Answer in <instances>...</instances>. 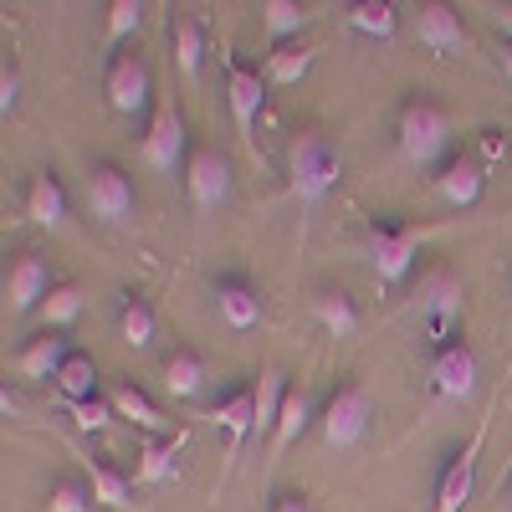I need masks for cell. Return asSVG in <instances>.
I'll list each match as a JSON object with an SVG mask.
<instances>
[{"instance_id": "obj_1", "label": "cell", "mask_w": 512, "mask_h": 512, "mask_svg": "<svg viewBox=\"0 0 512 512\" xmlns=\"http://www.w3.org/2000/svg\"><path fill=\"white\" fill-rule=\"evenodd\" d=\"M338 180H344V149H338L323 128H303V134L292 139V154H287V185L297 195L303 210H318Z\"/></svg>"}, {"instance_id": "obj_2", "label": "cell", "mask_w": 512, "mask_h": 512, "mask_svg": "<svg viewBox=\"0 0 512 512\" xmlns=\"http://www.w3.org/2000/svg\"><path fill=\"white\" fill-rule=\"evenodd\" d=\"M395 139H400V154L405 164L415 169H436L451 159V139H456V123L451 113L436 103V98H410L400 108V128H395Z\"/></svg>"}, {"instance_id": "obj_3", "label": "cell", "mask_w": 512, "mask_h": 512, "mask_svg": "<svg viewBox=\"0 0 512 512\" xmlns=\"http://www.w3.org/2000/svg\"><path fill=\"white\" fill-rule=\"evenodd\" d=\"M369 425H374V395L364 390V384L344 379V384H333L323 410H318V431L333 451H354L364 436H369Z\"/></svg>"}, {"instance_id": "obj_4", "label": "cell", "mask_w": 512, "mask_h": 512, "mask_svg": "<svg viewBox=\"0 0 512 512\" xmlns=\"http://www.w3.org/2000/svg\"><path fill=\"white\" fill-rule=\"evenodd\" d=\"M425 226H400L390 216H374L369 231H364V256H369V267L379 282H405L410 267H415V256L425 246Z\"/></svg>"}, {"instance_id": "obj_5", "label": "cell", "mask_w": 512, "mask_h": 512, "mask_svg": "<svg viewBox=\"0 0 512 512\" xmlns=\"http://www.w3.org/2000/svg\"><path fill=\"white\" fill-rule=\"evenodd\" d=\"M88 205H93L98 221L128 226V221H134V205H139L134 175H128L118 159H93L88 164Z\"/></svg>"}, {"instance_id": "obj_6", "label": "cell", "mask_w": 512, "mask_h": 512, "mask_svg": "<svg viewBox=\"0 0 512 512\" xmlns=\"http://www.w3.org/2000/svg\"><path fill=\"white\" fill-rule=\"evenodd\" d=\"M103 88H108L113 113H123V118H139V113L149 108V98H154L149 62H144L134 47H128V52H113V62H108V72H103Z\"/></svg>"}, {"instance_id": "obj_7", "label": "cell", "mask_w": 512, "mask_h": 512, "mask_svg": "<svg viewBox=\"0 0 512 512\" xmlns=\"http://www.w3.org/2000/svg\"><path fill=\"white\" fill-rule=\"evenodd\" d=\"M52 267L41 251H16L6 262V308L11 313H41V303L52 297Z\"/></svg>"}, {"instance_id": "obj_8", "label": "cell", "mask_w": 512, "mask_h": 512, "mask_svg": "<svg viewBox=\"0 0 512 512\" xmlns=\"http://www.w3.org/2000/svg\"><path fill=\"white\" fill-rule=\"evenodd\" d=\"M477 349L466 344V338H446L431 359V390L441 400H472L477 395Z\"/></svg>"}, {"instance_id": "obj_9", "label": "cell", "mask_w": 512, "mask_h": 512, "mask_svg": "<svg viewBox=\"0 0 512 512\" xmlns=\"http://www.w3.org/2000/svg\"><path fill=\"white\" fill-rule=\"evenodd\" d=\"M267 88H272V82L256 67L226 57V103H231V118H236L246 144H256V118H262V108H267Z\"/></svg>"}, {"instance_id": "obj_10", "label": "cell", "mask_w": 512, "mask_h": 512, "mask_svg": "<svg viewBox=\"0 0 512 512\" xmlns=\"http://www.w3.org/2000/svg\"><path fill=\"white\" fill-rule=\"evenodd\" d=\"M185 190H190V205L216 216V210L231 200V159L221 149H195L190 154V169H185Z\"/></svg>"}, {"instance_id": "obj_11", "label": "cell", "mask_w": 512, "mask_h": 512, "mask_svg": "<svg viewBox=\"0 0 512 512\" xmlns=\"http://www.w3.org/2000/svg\"><path fill=\"white\" fill-rule=\"evenodd\" d=\"M185 149H190V128H185V113L169 103L159 108V118L149 123V134H144V164L159 169V175H180V164H185ZM190 169V164H185Z\"/></svg>"}, {"instance_id": "obj_12", "label": "cell", "mask_w": 512, "mask_h": 512, "mask_svg": "<svg viewBox=\"0 0 512 512\" xmlns=\"http://www.w3.org/2000/svg\"><path fill=\"white\" fill-rule=\"evenodd\" d=\"M482 441H487V420L477 425V436L466 441L461 451H451V456H446V466H441V482H436V512H461L466 502H472Z\"/></svg>"}, {"instance_id": "obj_13", "label": "cell", "mask_w": 512, "mask_h": 512, "mask_svg": "<svg viewBox=\"0 0 512 512\" xmlns=\"http://www.w3.org/2000/svg\"><path fill=\"white\" fill-rule=\"evenodd\" d=\"M415 303H420V318L431 323V333L441 338V344H446V338H456V333H451V323L461 318V303H466V287H461V277H456V272H446V267H441V272H431V277L420 282Z\"/></svg>"}, {"instance_id": "obj_14", "label": "cell", "mask_w": 512, "mask_h": 512, "mask_svg": "<svg viewBox=\"0 0 512 512\" xmlns=\"http://www.w3.org/2000/svg\"><path fill=\"white\" fill-rule=\"evenodd\" d=\"M210 297H216V318L231 333H246V328L262 323V292H256L246 277H236V272L216 277V282H210Z\"/></svg>"}, {"instance_id": "obj_15", "label": "cell", "mask_w": 512, "mask_h": 512, "mask_svg": "<svg viewBox=\"0 0 512 512\" xmlns=\"http://www.w3.org/2000/svg\"><path fill=\"white\" fill-rule=\"evenodd\" d=\"M482 190H487V159H477V154H451V159L441 164L436 195H441L446 205L472 210V205L482 200Z\"/></svg>"}, {"instance_id": "obj_16", "label": "cell", "mask_w": 512, "mask_h": 512, "mask_svg": "<svg viewBox=\"0 0 512 512\" xmlns=\"http://www.w3.org/2000/svg\"><path fill=\"white\" fill-rule=\"evenodd\" d=\"M415 41H420V47H431L436 57H461L466 47H472L461 11H451V6H420V16H415Z\"/></svg>"}, {"instance_id": "obj_17", "label": "cell", "mask_w": 512, "mask_h": 512, "mask_svg": "<svg viewBox=\"0 0 512 512\" xmlns=\"http://www.w3.org/2000/svg\"><path fill=\"white\" fill-rule=\"evenodd\" d=\"M205 420L216 425V431L231 441V451H236L246 436H256V384H236V390H226L216 405L205 410Z\"/></svg>"}, {"instance_id": "obj_18", "label": "cell", "mask_w": 512, "mask_h": 512, "mask_svg": "<svg viewBox=\"0 0 512 512\" xmlns=\"http://www.w3.org/2000/svg\"><path fill=\"white\" fill-rule=\"evenodd\" d=\"M26 216L41 231H62L67 226V185L57 180V169H41L26 190Z\"/></svg>"}, {"instance_id": "obj_19", "label": "cell", "mask_w": 512, "mask_h": 512, "mask_svg": "<svg viewBox=\"0 0 512 512\" xmlns=\"http://www.w3.org/2000/svg\"><path fill=\"white\" fill-rule=\"evenodd\" d=\"M72 354H77V349L67 344L62 333H47V338H31V344L16 354V369H21L26 379H57Z\"/></svg>"}, {"instance_id": "obj_20", "label": "cell", "mask_w": 512, "mask_h": 512, "mask_svg": "<svg viewBox=\"0 0 512 512\" xmlns=\"http://www.w3.org/2000/svg\"><path fill=\"white\" fill-rule=\"evenodd\" d=\"M313 318H318L333 338H349V333L359 328V303L349 297V287H333V282H323V287L313 292Z\"/></svg>"}, {"instance_id": "obj_21", "label": "cell", "mask_w": 512, "mask_h": 512, "mask_svg": "<svg viewBox=\"0 0 512 512\" xmlns=\"http://www.w3.org/2000/svg\"><path fill=\"white\" fill-rule=\"evenodd\" d=\"M108 400H113V410H118V420H134L139 431H149V436H164L169 431V420L159 415V405L139 390V384H113L108 390Z\"/></svg>"}, {"instance_id": "obj_22", "label": "cell", "mask_w": 512, "mask_h": 512, "mask_svg": "<svg viewBox=\"0 0 512 512\" xmlns=\"http://www.w3.org/2000/svg\"><path fill=\"white\" fill-rule=\"evenodd\" d=\"M205 359L195 354V349H175L164 359V390L175 395V400H195V395H205Z\"/></svg>"}, {"instance_id": "obj_23", "label": "cell", "mask_w": 512, "mask_h": 512, "mask_svg": "<svg viewBox=\"0 0 512 512\" xmlns=\"http://www.w3.org/2000/svg\"><path fill=\"white\" fill-rule=\"evenodd\" d=\"M287 395H292V384H287L282 369H267L262 379H256V436H277Z\"/></svg>"}, {"instance_id": "obj_24", "label": "cell", "mask_w": 512, "mask_h": 512, "mask_svg": "<svg viewBox=\"0 0 512 512\" xmlns=\"http://www.w3.org/2000/svg\"><path fill=\"white\" fill-rule=\"evenodd\" d=\"M313 47H303V41H292V47H272L267 52V67H262V77L267 82H277V88H297L308 72H313Z\"/></svg>"}, {"instance_id": "obj_25", "label": "cell", "mask_w": 512, "mask_h": 512, "mask_svg": "<svg viewBox=\"0 0 512 512\" xmlns=\"http://www.w3.org/2000/svg\"><path fill=\"white\" fill-rule=\"evenodd\" d=\"M52 384L62 390L67 405H82V400H98V395H103V390H98V364H93L88 354H72Z\"/></svg>"}, {"instance_id": "obj_26", "label": "cell", "mask_w": 512, "mask_h": 512, "mask_svg": "<svg viewBox=\"0 0 512 512\" xmlns=\"http://www.w3.org/2000/svg\"><path fill=\"white\" fill-rule=\"evenodd\" d=\"M205 52H210L205 26H200L195 16H180V26H175V67H180V77H185V82H195V77H200Z\"/></svg>"}, {"instance_id": "obj_27", "label": "cell", "mask_w": 512, "mask_h": 512, "mask_svg": "<svg viewBox=\"0 0 512 512\" xmlns=\"http://www.w3.org/2000/svg\"><path fill=\"white\" fill-rule=\"evenodd\" d=\"M118 338L128 349H149L154 344V308L144 303L139 292H128L118 303Z\"/></svg>"}, {"instance_id": "obj_28", "label": "cell", "mask_w": 512, "mask_h": 512, "mask_svg": "<svg viewBox=\"0 0 512 512\" xmlns=\"http://www.w3.org/2000/svg\"><path fill=\"white\" fill-rule=\"evenodd\" d=\"M262 21H267V41H272V47H292V41L308 31V11L297 6V0H267Z\"/></svg>"}, {"instance_id": "obj_29", "label": "cell", "mask_w": 512, "mask_h": 512, "mask_svg": "<svg viewBox=\"0 0 512 512\" xmlns=\"http://www.w3.org/2000/svg\"><path fill=\"white\" fill-rule=\"evenodd\" d=\"M180 477V446L164 441V436H149L144 451H139V482H175Z\"/></svg>"}, {"instance_id": "obj_30", "label": "cell", "mask_w": 512, "mask_h": 512, "mask_svg": "<svg viewBox=\"0 0 512 512\" xmlns=\"http://www.w3.org/2000/svg\"><path fill=\"white\" fill-rule=\"evenodd\" d=\"M349 26L369 41H390L395 26H400V11L390 0H359V6H349Z\"/></svg>"}, {"instance_id": "obj_31", "label": "cell", "mask_w": 512, "mask_h": 512, "mask_svg": "<svg viewBox=\"0 0 512 512\" xmlns=\"http://www.w3.org/2000/svg\"><path fill=\"white\" fill-rule=\"evenodd\" d=\"M88 487H93V497H98L103 507H113V512L134 507V487H128V477H123V472H113V466H108L103 456H93V461H88Z\"/></svg>"}, {"instance_id": "obj_32", "label": "cell", "mask_w": 512, "mask_h": 512, "mask_svg": "<svg viewBox=\"0 0 512 512\" xmlns=\"http://www.w3.org/2000/svg\"><path fill=\"white\" fill-rule=\"evenodd\" d=\"M82 308H88V292H82L77 282H57L52 297L41 303V323H47V333L52 328H72L82 318Z\"/></svg>"}, {"instance_id": "obj_33", "label": "cell", "mask_w": 512, "mask_h": 512, "mask_svg": "<svg viewBox=\"0 0 512 512\" xmlns=\"http://www.w3.org/2000/svg\"><path fill=\"white\" fill-rule=\"evenodd\" d=\"M313 420H318V415H313V400H308L303 390H292V395H287V405H282V420H277V436H272V446H277V451H282V446H292V441L303 436Z\"/></svg>"}, {"instance_id": "obj_34", "label": "cell", "mask_w": 512, "mask_h": 512, "mask_svg": "<svg viewBox=\"0 0 512 512\" xmlns=\"http://www.w3.org/2000/svg\"><path fill=\"white\" fill-rule=\"evenodd\" d=\"M93 487H88V477H62V482H52V497H47V507L52 512H93Z\"/></svg>"}, {"instance_id": "obj_35", "label": "cell", "mask_w": 512, "mask_h": 512, "mask_svg": "<svg viewBox=\"0 0 512 512\" xmlns=\"http://www.w3.org/2000/svg\"><path fill=\"white\" fill-rule=\"evenodd\" d=\"M139 26H144V0H113L108 6V47L139 36Z\"/></svg>"}, {"instance_id": "obj_36", "label": "cell", "mask_w": 512, "mask_h": 512, "mask_svg": "<svg viewBox=\"0 0 512 512\" xmlns=\"http://www.w3.org/2000/svg\"><path fill=\"white\" fill-rule=\"evenodd\" d=\"M67 415H72L77 431H88V436L108 431V425L118 420V410H113V400H108V395H98V400H82V405H67Z\"/></svg>"}, {"instance_id": "obj_37", "label": "cell", "mask_w": 512, "mask_h": 512, "mask_svg": "<svg viewBox=\"0 0 512 512\" xmlns=\"http://www.w3.org/2000/svg\"><path fill=\"white\" fill-rule=\"evenodd\" d=\"M21 108V67H16V57H6L0 62V118H11Z\"/></svg>"}, {"instance_id": "obj_38", "label": "cell", "mask_w": 512, "mask_h": 512, "mask_svg": "<svg viewBox=\"0 0 512 512\" xmlns=\"http://www.w3.org/2000/svg\"><path fill=\"white\" fill-rule=\"evenodd\" d=\"M272 512H313V502L303 492H277L272 497Z\"/></svg>"}, {"instance_id": "obj_39", "label": "cell", "mask_w": 512, "mask_h": 512, "mask_svg": "<svg viewBox=\"0 0 512 512\" xmlns=\"http://www.w3.org/2000/svg\"><path fill=\"white\" fill-rule=\"evenodd\" d=\"M497 31H502V36H507V41H512V0H507V6H502V11H497Z\"/></svg>"}, {"instance_id": "obj_40", "label": "cell", "mask_w": 512, "mask_h": 512, "mask_svg": "<svg viewBox=\"0 0 512 512\" xmlns=\"http://www.w3.org/2000/svg\"><path fill=\"white\" fill-rule=\"evenodd\" d=\"M0 410H6V415H16V410H21V400L11 395V384H6V390H0Z\"/></svg>"}, {"instance_id": "obj_41", "label": "cell", "mask_w": 512, "mask_h": 512, "mask_svg": "<svg viewBox=\"0 0 512 512\" xmlns=\"http://www.w3.org/2000/svg\"><path fill=\"white\" fill-rule=\"evenodd\" d=\"M497 62H502V72H507V82H512V41H502V52H497Z\"/></svg>"}, {"instance_id": "obj_42", "label": "cell", "mask_w": 512, "mask_h": 512, "mask_svg": "<svg viewBox=\"0 0 512 512\" xmlns=\"http://www.w3.org/2000/svg\"><path fill=\"white\" fill-rule=\"evenodd\" d=\"M507 512H512V482H507Z\"/></svg>"}]
</instances>
